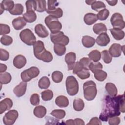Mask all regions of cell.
I'll list each match as a JSON object with an SVG mask.
<instances>
[{
	"mask_svg": "<svg viewBox=\"0 0 125 125\" xmlns=\"http://www.w3.org/2000/svg\"><path fill=\"white\" fill-rule=\"evenodd\" d=\"M121 112H125L124 94L115 97L106 95L103 99V108L99 119L101 121L107 122L111 117L119 116Z\"/></svg>",
	"mask_w": 125,
	"mask_h": 125,
	"instance_id": "6da1fadb",
	"label": "cell"
},
{
	"mask_svg": "<svg viewBox=\"0 0 125 125\" xmlns=\"http://www.w3.org/2000/svg\"><path fill=\"white\" fill-rule=\"evenodd\" d=\"M93 73L95 79L100 82H102L105 80L107 76V73L105 71L102 70V69L98 70L95 71Z\"/></svg>",
	"mask_w": 125,
	"mask_h": 125,
	"instance_id": "1f68e13d",
	"label": "cell"
},
{
	"mask_svg": "<svg viewBox=\"0 0 125 125\" xmlns=\"http://www.w3.org/2000/svg\"><path fill=\"white\" fill-rule=\"evenodd\" d=\"M109 15V11L106 8L100 10L97 14L98 19L100 21H104L107 19Z\"/></svg>",
	"mask_w": 125,
	"mask_h": 125,
	"instance_id": "60d3db41",
	"label": "cell"
},
{
	"mask_svg": "<svg viewBox=\"0 0 125 125\" xmlns=\"http://www.w3.org/2000/svg\"><path fill=\"white\" fill-rule=\"evenodd\" d=\"M105 89L111 97H115L118 93V90L116 85L111 83H107L105 86Z\"/></svg>",
	"mask_w": 125,
	"mask_h": 125,
	"instance_id": "d4e9b609",
	"label": "cell"
},
{
	"mask_svg": "<svg viewBox=\"0 0 125 125\" xmlns=\"http://www.w3.org/2000/svg\"><path fill=\"white\" fill-rule=\"evenodd\" d=\"M124 45L122 46L119 43L112 44L109 48L108 52L112 57H119L121 55L122 51H124Z\"/></svg>",
	"mask_w": 125,
	"mask_h": 125,
	"instance_id": "8fae6325",
	"label": "cell"
},
{
	"mask_svg": "<svg viewBox=\"0 0 125 125\" xmlns=\"http://www.w3.org/2000/svg\"><path fill=\"white\" fill-rule=\"evenodd\" d=\"M110 31L112 37L116 40H121L124 38L125 33L120 29L113 28L110 29Z\"/></svg>",
	"mask_w": 125,
	"mask_h": 125,
	"instance_id": "cb8c5ba5",
	"label": "cell"
},
{
	"mask_svg": "<svg viewBox=\"0 0 125 125\" xmlns=\"http://www.w3.org/2000/svg\"><path fill=\"white\" fill-rule=\"evenodd\" d=\"M26 88L27 82L22 81L14 87L13 92L17 97H21L24 95L26 90Z\"/></svg>",
	"mask_w": 125,
	"mask_h": 125,
	"instance_id": "7c38bea8",
	"label": "cell"
},
{
	"mask_svg": "<svg viewBox=\"0 0 125 125\" xmlns=\"http://www.w3.org/2000/svg\"><path fill=\"white\" fill-rule=\"evenodd\" d=\"M10 32V28L9 25L2 23L0 24V35H5Z\"/></svg>",
	"mask_w": 125,
	"mask_h": 125,
	"instance_id": "7dc6e473",
	"label": "cell"
},
{
	"mask_svg": "<svg viewBox=\"0 0 125 125\" xmlns=\"http://www.w3.org/2000/svg\"><path fill=\"white\" fill-rule=\"evenodd\" d=\"M79 62L82 65L83 68L89 70V65L91 62V60L89 58L83 57L81 59Z\"/></svg>",
	"mask_w": 125,
	"mask_h": 125,
	"instance_id": "681fc988",
	"label": "cell"
},
{
	"mask_svg": "<svg viewBox=\"0 0 125 125\" xmlns=\"http://www.w3.org/2000/svg\"><path fill=\"white\" fill-rule=\"evenodd\" d=\"M36 1L35 11L42 13L46 11V1L44 0H38Z\"/></svg>",
	"mask_w": 125,
	"mask_h": 125,
	"instance_id": "83f0119b",
	"label": "cell"
},
{
	"mask_svg": "<svg viewBox=\"0 0 125 125\" xmlns=\"http://www.w3.org/2000/svg\"><path fill=\"white\" fill-rule=\"evenodd\" d=\"M50 38L54 44H62L65 46L69 42V38L65 35L63 32L60 31L56 33H51Z\"/></svg>",
	"mask_w": 125,
	"mask_h": 125,
	"instance_id": "ba28073f",
	"label": "cell"
},
{
	"mask_svg": "<svg viewBox=\"0 0 125 125\" xmlns=\"http://www.w3.org/2000/svg\"><path fill=\"white\" fill-rule=\"evenodd\" d=\"M50 84V82L47 77L43 76L42 77L38 82V86L41 89H47Z\"/></svg>",
	"mask_w": 125,
	"mask_h": 125,
	"instance_id": "4dcf8cb0",
	"label": "cell"
},
{
	"mask_svg": "<svg viewBox=\"0 0 125 125\" xmlns=\"http://www.w3.org/2000/svg\"><path fill=\"white\" fill-rule=\"evenodd\" d=\"M26 24V21L23 17H19L15 18L12 21V25L15 30H19L23 28Z\"/></svg>",
	"mask_w": 125,
	"mask_h": 125,
	"instance_id": "d6986e66",
	"label": "cell"
},
{
	"mask_svg": "<svg viewBox=\"0 0 125 125\" xmlns=\"http://www.w3.org/2000/svg\"><path fill=\"white\" fill-rule=\"evenodd\" d=\"M65 124L66 125H74V120L69 119L65 122Z\"/></svg>",
	"mask_w": 125,
	"mask_h": 125,
	"instance_id": "91938a15",
	"label": "cell"
},
{
	"mask_svg": "<svg viewBox=\"0 0 125 125\" xmlns=\"http://www.w3.org/2000/svg\"><path fill=\"white\" fill-rule=\"evenodd\" d=\"M91 7L92 10L96 11H99V10L102 9H104L106 7L105 4L102 1L94 0V1L91 4Z\"/></svg>",
	"mask_w": 125,
	"mask_h": 125,
	"instance_id": "d590c367",
	"label": "cell"
},
{
	"mask_svg": "<svg viewBox=\"0 0 125 125\" xmlns=\"http://www.w3.org/2000/svg\"><path fill=\"white\" fill-rule=\"evenodd\" d=\"M13 106V101L10 98H5L0 102V114L10 109Z\"/></svg>",
	"mask_w": 125,
	"mask_h": 125,
	"instance_id": "2e32d148",
	"label": "cell"
},
{
	"mask_svg": "<svg viewBox=\"0 0 125 125\" xmlns=\"http://www.w3.org/2000/svg\"><path fill=\"white\" fill-rule=\"evenodd\" d=\"M46 13L48 14L49 15L53 16L57 19L61 18L63 16V11L60 7H58L56 8L55 10L52 11L46 10Z\"/></svg>",
	"mask_w": 125,
	"mask_h": 125,
	"instance_id": "8d00e7d4",
	"label": "cell"
},
{
	"mask_svg": "<svg viewBox=\"0 0 125 125\" xmlns=\"http://www.w3.org/2000/svg\"><path fill=\"white\" fill-rule=\"evenodd\" d=\"M23 10L24 7L21 4L16 3L15 4L13 9L9 12L13 15H21L22 14Z\"/></svg>",
	"mask_w": 125,
	"mask_h": 125,
	"instance_id": "d6a6232c",
	"label": "cell"
},
{
	"mask_svg": "<svg viewBox=\"0 0 125 125\" xmlns=\"http://www.w3.org/2000/svg\"><path fill=\"white\" fill-rule=\"evenodd\" d=\"M93 31L97 35L100 34L102 33L106 32L107 27L106 25L103 23H96L93 26Z\"/></svg>",
	"mask_w": 125,
	"mask_h": 125,
	"instance_id": "4316f807",
	"label": "cell"
},
{
	"mask_svg": "<svg viewBox=\"0 0 125 125\" xmlns=\"http://www.w3.org/2000/svg\"><path fill=\"white\" fill-rule=\"evenodd\" d=\"M46 108L42 105H38L36 106L33 110L34 115L38 118H42L46 114Z\"/></svg>",
	"mask_w": 125,
	"mask_h": 125,
	"instance_id": "7402d4cb",
	"label": "cell"
},
{
	"mask_svg": "<svg viewBox=\"0 0 125 125\" xmlns=\"http://www.w3.org/2000/svg\"><path fill=\"white\" fill-rule=\"evenodd\" d=\"M15 4L13 0H4L0 4V14L1 15L4 10L10 12L14 7Z\"/></svg>",
	"mask_w": 125,
	"mask_h": 125,
	"instance_id": "e0dca14e",
	"label": "cell"
},
{
	"mask_svg": "<svg viewBox=\"0 0 125 125\" xmlns=\"http://www.w3.org/2000/svg\"><path fill=\"white\" fill-rule=\"evenodd\" d=\"M44 22L47 27L50 30L51 33H56L60 31L62 28V24L58 19L51 15L45 17Z\"/></svg>",
	"mask_w": 125,
	"mask_h": 125,
	"instance_id": "277c9868",
	"label": "cell"
},
{
	"mask_svg": "<svg viewBox=\"0 0 125 125\" xmlns=\"http://www.w3.org/2000/svg\"><path fill=\"white\" fill-rule=\"evenodd\" d=\"M9 57V52L5 49H0V59L1 61H6L8 60Z\"/></svg>",
	"mask_w": 125,
	"mask_h": 125,
	"instance_id": "816d5d0a",
	"label": "cell"
},
{
	"mask_svg": "<svg viewBox=\"0 0 125 125\" xmlns=\"http://www.w3.org/2000/svg\"><path fill=\"white\" fill-rule=\"evenodd\" d=\"M59 4V3L57 0H49L47 1V9L48 10L52 11L55 10L57 6Z\"/></svg>",
	"mask_w": 125,
	"mask_h": 125,
	"instance_id": "f907efd6",
	"label": "cell"
},
{
	"mask_svg": "<svg viewBox=\"0 0 125 125\" xmlns=\"http://www.w3.org/2000/svg\"><path fill=\"white\" fill-rule=\"evenodd\" d=\"M26 62V59L24 56L18 55L13 59V65L16 68L21 69L25 65Z\"/></svg>",
	"mask_w": 125,
	"mask_h": 125,
	"instance_id": "9a60e30c",
	"label": "cell"
},
{
	"mask_svg": "<svg viewBox=\"0 0 125 125\" xmlns=\"http://www.w3.org/2000/svg\"><path fill=\"white\" fill-rule=\"evenodd\" d=\"M19 116L18 112L16 110H10L5 113L3 118V122L5 125H13Z\"/></svg>",
	"mask_w": 125,
	"mask_h": 125,
	"instance_id": "30bf717a",
	"label": "cell"
},
{
	"mask_svg": "<svg viewBox=\"0 0 125 125\" xmlns=\"http://www.w3.org/2000/svg\"><path fill=\"white\" fill-rule=\"evenodd\" d=\"M33 52L35 57L38 60L45 62H49L53 60L52 54L45 48L44 43L41 41H37L34 43Z\"/></svg>",
	"mask_w": 125,
	"mask_h": 125,
	"instance_id": "7a4b0ae2",
	"label": "cell"
},
{
	"mask_svg": "<svg viewBox=\"0 0 125 125\" xmlns=\"http://www.w3.org/2000/svg\"><path fill=\"white\" fill-rule=\"evenodd\" d=\"M94 1V0H86L85 2L87 3L88 5H91V3Z\"/></svg>",
	"mask_w": 125,
	"mask_h": 125,
	"instance_id": "94428289",
	"label": "cell"
},
{
	"mask_svg": "<svg viewBox=\"0 0 125 125\" xmlns=\"http://www.w3.org/2000/svg\"><path fill=\"white\" fill-rule=\"evenodd\" d=\"M25 5L26 7V12L35 11L36 1L34 0H27L25 2Z\"/></svg>",
	"mask_w": 125,
	"mask_h": 125,
	"instance_id": "c3c4849f",
	"label": "cell"
},
{
	"mask_svg": "<svg viewBox=\"0 0 125 125\" xmlns=\"http://www.w3.org/2000/svg\"><path fill=\"white\" fill-rule=\"evenodd\" d=\"M7 69V66L4 64H2V63H0V73H2V72H4Z\"/></svg>",
	"mask_w": 125,
	"mask_h": 125,
	"instance_id": "6f0895ef",
	"label": "cell"
},
{
	"mask_svg": "<svg viewBox=\"0 0 125 125\" xmlns=\"http://www.w3.org/2000/svg\"><path fill=\"white\" fill-rule=\"evenodd\" d=\"M52 80L56 83H60L63 79V75L62 72L59 71H55L52 73Z\"/></svg>",
	"mask_w": 125,
	"mask_h": 125,
	"instance_id": "ab89813d",
	"label": "cell"
},
{
	"mask_svg": "<svg viewBox=\"0 0 125 125\" xmlns=\"http://www.w3.org/2000/svg\"><path fill=\"white\" fill-rule=\"evenodd\" d=\"M0 42L4 45L8 46L12 43L13 39L8 35H3L0 38Z\"/></svg>",
	"mask_w": 125,
	"mask_h": 125,
	"instance_id": "f6af8a7d",
	"label": "cell"
},
{
	"mask_svg": "<svg viewBox=\"0 0 125 125\" xmlns=\"http://www.w3.org/2000/svg\"><path fill=\"white\" fill-rule=\"evenodd\" d=\"M50 114L58 119H62L65 116L66 113L62 109H55L51 111Z\"/></svg>",
	"mask_w": 125,
	"mask_h": 125,
	"instance_id": "74e56055",
	"label": "cell"
},
{
	"mask_svg": "<svg viewBox=\"0 0 125 125\" xmlns=\"http://www.w3.org/2000/svg\"><path fill=\"white\" fill-rule=\"evenodd\" d=\"M65 85L67 93L70 96L76 95L79 91V83L73 76H68L66 79Z\"/></svg>",
	"mask_w": 125,
	"mask_h": 125,
	"instance_id": "5b68a950",
	"label": "cell"
},
{
	"mask_svg": "<svg viewBox=\"0 0 125 125\" xmlns=\"http://www.w3.org/2000/svg\"><path fill=\"white\" fill-rule=\"evenodd\" d=\"M106 2L110 5H111V6H114V5H116V4L117 3L118 0H109V1L107 0Z\"/></svg>",
	"mask_w": 125,
	"mask_h": 125,
	"instance_id": "680465c9",
	"label": "cell"
},
{
	"mask_svg": "<svg viewBox=\"0 0 125 125\" xmlns=\"http://www.w3.org/2000/svg\"><path fill=\"white\" fill-rule=\"evenodd\" d=\"M83 68L82 65L80 62L77 61L75 62L74 66L73 68L72 72L74 74H76L77 72H78L79 71H80Z\"/></svg>",
	"mask_w": 125,
	"mask_h": 125,
	"instance_id": "db71d44e",
	"label": "cell"
},
{
	"mask_svg": "<svg viewBox=\"0 0 125 125\" xmlns=\"http://www.w3.org/2000/svg\"><path fill=\"white\" fill-rule=\"evenodd\" d=\"M76 56L74 52H70L67 53L65 56V61L67 64L68 70L73 69L75 64Z\"/></svg>",
	"mask_w": 125,
	"mask_h": 125,
	"instance_id": "5bb4252c",
	"label": "cell"
},
{
	"mask_svg": "<svg viewBox=\"0 0 125 125\" xmlns=\"http://www.w3.org/2000/svg\"><path fill=\"white\" fill-rule=\"evenodd\" d=\"M108 124L110 125H118L120 123V118L118 116H113L108 119Z\"/></svg>",
	"mask_w": 125,
	"mask_h": 125,
	"instance_id": "f5cc1de1",
	"label": "cell"
},
{
	"mask_svg": "<svg viewBox=\"0 0 125 125\" xmlns=\"http://www.w3.org/2000/svg\"><path fill=\"white\" fill-rule=\"evenodd\" d=\"M103 69V65L100 62H91L89 65V70L93 73L95 71Z\"/></svg>",
	"mask_w": 125,
	"mask_h": 125,
	"instance_id": "ee69618b",
	"label": "cell"
},
{
	"mask_svg": "<svg viewBox=\"0 0 125 125\" xmlns=\"http://www.w3.org/2000/svg\"><path fill=\"white\" fill-rule=\"evenodd\" d=\"M83 20L86 24L90 25L95 23L98 20V18L96 14L92 13H88L84 15Z\"/></svg>",
	"mask_w": 125,
	"mask_h": 125,
	"instance_id": "44dd1931",
	"label": "cell"
},
{
	"mask_svg": "<svg viewBox=\"0 0 125 125\" xmlns=\"http://www.w3.org/2000/svg\"><path fill=\"white\" fill-rule=\"evenodd\" d=\"M55 103L60 107H66L69 104V101L66 97L63 95H60L56 98Z\"/></svg>",
	"mask_w": 125,
	"mask_h": 125,
	"instance_id": "ffe728a7",
	"label": "cell"
},
{
	"mask_svg": "<svg viewBox=\"0 0 125 125\" xmlns=\"http://www.w3.org/2000/svg\"><path fill=\"white\" fill-rule=\"evenodd\" d=\"M41 97L44 101L51 100L53 97V92L50 89H47L41 92Z\"/></svg>",
	"mask_w": 125,
	"mask_h": 125,
	"instance_id": "f35d334b",
	"label": "cell"
},
{
	"mask_svg": "<svg viewBox=\"0 0 125 125\" xmlns=\"http://www.w3.org/2000/svg\"><path fill=\"white\" fill-rule=\"evenodd\" d=\"M110 22L113 28L123 29L125 28V22L122 15L119 13L112 14L110 18Z\"/></svg>",
	"mask_w": 125,
	"mask_h": 125,
	"instance_id": "9c48e42d",
	"label": "cell"
},
{
	"mask_svg": "<svg viewBox=\"0 0 125 125\" xmlns=\"http://www.w3.org/2000/svg\"><path fill=\"white\" fill-rule=\"evenodd\" d=\"M82 43L86 48H90L94 45L95 43V40L92 37L84 36L82 38Z\"/></svg>",
	"mask_w": 125,
	"mask_h": 125,
	"instance_id": "603a6c76",
	"label": "cell"
},
{
	"mask_svg": "<svg viewBox=\"0 0 125 125\" xmlns=\"http://www.w3.org/2000/svg\"><path fill=\"white\" fill-rule=\"evenodd\" d=\"M87 125H102V122H101V120L98 119L97 117H95L92 118L89 121V122L87 124Z\"/></svg>",
	"mask_w": 125,
	"mask_h": 125,
	"instance_id": "11a10c76",
	"label": "cell"
},
{
	"mask_svg": "<svg viewBox=\"0 0 125 125\" xmlns=\"http://www.w3.org/2000/svg\"><path fill=\"white\" fill-rule=\"evenodd\" d=\"M54 51L59 56H63L65 53L66 47L62 44H54Z\"/></svg>",
	"mask_w": 125,
	"mask_h": 125,
	"instance_id": "f1b7e54d",
	"label": "cell"
},
{
	"mask_svg": "<svg viewBox=\"0 0 125 125\" xmlns=\"http://www.w3.org/2000/svg\"><path fill=\"white\" fill-rule=\"evenodd\" d=\"M101 54L102 55V58L104 63L108 64L111 62L112 57L110 55L107 50H104Z\"/></svg>",
	"mask_w": 125,
	"mask_h": 125,
	"instance_id": "7bdbcfd3",
	"label": "cell"
},
{
	"mask_svg": "<svg viewBox=\"0 0 125 125\" xmlns=\"http://www.w3.org/2000/svg\"><path fill=\"white\" fill-rule=\"evenodd\" d=\"M85 124L83 120L80 118H76L74 120V125H84Z\"/></svg>",
	"mask_w": 125,
	"mask_h": 125,
	"instance_id": "9f6ffc18",
	"label": "cell"
},
{
	"mask_svg": "<svg viewBox=\"0 0 125 125\" xmlns=\"http://www.w3.org/2000/svg\"><path fill=\"white\" fill-rule=\"evenodd\" d=\"M110 38L106 32L102 33L97 37L95 42L97 44L101 46H105L110 42Z\"/></svg>",
	"mask_w": 125,
	"mask_h": 125,
	"instance_id": "4fadbf2b",
	"label": "cell"
},
{
	"mask_svg": "<svg viewBox=\"0 0 125 125\" xmlns=\"http://www.w3.org/2000/svg\"><path fill=\"white\" fill-rule=\"evenodd\" d=\"M34 30L36 34L40 38H46L49 35L46 27L42 24H37L35 27Z\"/></svg>",
	"mask_w": 125,
	"mask_h": 125,
	"instance_id": "ac0fdd59",
	"label": "cell"
},
{
	"mask_svg": "<svg viewBox=\"0 0 125 125\" xmlns=\"http://www.w3.org/2000/svg\"><path fill=\"white\" fill-rule=\"evenodd\" d=\"M73 106L75 110L80 111L84 108V103L82 99L80 98H77L74 99L73 101Z\"/></svg>",
	"mask_w": 125,
	"mask_h": 125,
	"instance_id": "f546056e",
	"label": "cell"
},
{
	"mask_svg": "<svg viewBox=\"0 0 125 125\" xmlns=\"http://www.w3.org/2000/svg\"><path fill=\"white\" fill-rule=\"evenodd\" d=\"M23 18L26 22L32 23L37 19V15L34 11H27L23 15Z\"/></svg>",
	"mask_w": 125,
	"mask_h": 125,
	"instance_id": "484cf974",
	"label": "cell"
},
{
	"mask_svg": "<svg viewBox=\"0 0 125 125\" xmlns=\"http://www.w3.org/2000/svg\"><path fill=\"white\" fill-rule=\"evenodd\" d=\"M12 80V77L11 74L8 72H3V73H0V82L1 85L6 84L9 83Z\"/></svg>",
	"mask_w": 125,
	"mask_h": 125,
	"instance_id": "836d02e7",
	"label": "cell"
},
{
	"mask_svg": "<svg viewBox=\"0 0 125 125\" xmlns=\"http://www.w3.org/2000/svg\"><path fill=\"white\" fill-rule=\"evenodd\" d=\"M89 58L93 61V62H97L99 61L101 58V54L98 50H93L88 54Z\"/></svg>",
	"mask_w": 125,
	"mask_h": 125,
	"instance_id": "e575fe53",
	"label": "cell"
},
{
	"mask_svg": "<svg viewBox=\"0 0 125 125\" xmlns=\"http://www.w3.org/2000/svg\"><path fill=\"white\" fill-rule=\"evenodd\" d=\"M76 75L80 79L82 80L86 79L88 78L90 76L89 70L84 68H83L78 72H77Z\"/></svg>",
	"mask_w": 125,
	"mask_h": 125,
	"instance_id": "b9f144b4",
	"label": "cell"
},
{
	"mask_svg": "<svg viewBox=\"0 0 125 125\" xmlns=\"http://www.w3.org/2000/svg\"><path fill=\"white\" fill-rule=\"evenodd\" d=\"M30 102L34 106L38 105L40 103V96L37 93L33 94L30 98Z\"/></svg>",
	"mask_w": 125,
	"mask_h": 125,
	"instance_id": "bcb514c9",
	"label": "cell"
},
{
	"mask_svg": "<svg viewBox=\"0 0 125 125\" xmlns=\"http://www.w3.org/2000/svg\"><path fill=\"white\" fill-rule=\"evenodd\" d=\"M40 73L39 68L35 66H32L24 70L21 74V77L22 81L28 82L31 80L37 77Z\"/></svg>",
	"mask_w": 125,
	"mask_h": 125,
	"instance_id": "52a82bcc",
	"label": "cell"
},
{
	"mask_svg": "<svg viewBox=\"0 0 125 125\" xmlns=\"http://www.w3.org/2000/svg\"><path fill=\"white\" fill-rule=\"evenodd\" d=\"M21 40L27 45H33L36 42V38L32 31L26 28L22 30L19 35Z\"/></svg>",
	"mask_w": 125,
	"mask_h": 125,
	"instance_id": "8992f818",
	"label": "cell"
},
{
	"mask_svg": "<svg viewBox=\"0 0 125 125\" xmlns=\"http://www.w3.org/2000/svg\"><path fill=\"white\" fill-rule=\"evenodd\" d=\"M83 95L84 98L87 101H92L95 99L97 94L96 84L93 81L85 82L83 85Z\"/></svg>",
	"mask_w": 125,
	"mask_h": 125,
	"instance_id": "3957f363",
	"label": "cell"
}]
</instances>
